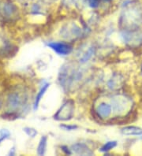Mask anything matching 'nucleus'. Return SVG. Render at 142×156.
Returning <instances> with one entry per match:
<instances>
[{"label": "nucleus", "mask_w": 142, "mask_h": 156, "mask_svg": "<svg viewBox=\"0 0 142 156\" xmlns=\"http://www.w3.org/2000/svg\"><path fill=\"white\" fill-rule=\"evenodd\" d=\"M82 78V74L79 71L75 70L70 66H63L62 73H60L61 85L66 88L72 87L73 84L80 80Z\"/></svg>", "instance_id": "1"}, {"label": "nucleus", "mask_w": 142, "mask_h": 156, "mask_svg": "<svg viewBox=\"0 0 142 156\" xmlns=\"http://www.w3.org/2000/svg\"><path fill=\"white\" fill-rule=\"evenodd\" d=\"M74 112V102L71 100L66 101L60 107L55 115V119L59 121H66L72 118Z\"/></svg>", "instance_id": "2"}, {"label": "nucleus", "mask_w": 142, "mask_h": 156, "mask_svg": "<svg viewBox=\"0 0 142 156\" xmlns=\"http://www.w3.org/2000/svg\"><path fill=\"white\" fill-rule=\"evenodd\" d=\"M17 8L14 4L9 2L0 3V18L4 20H11L16 16Z\"/></svg>", "instance_id": "3"}, {"label": "nucleus", "mask_w": 142, "mask_h": 156, "mask_svg": "<svg viewBox=\"0 0 142 156\" xmlns=\"http://www.w3.org/2000/svg\"><path fill=\"white\" fill-rule=\"evenodd\" d=\"M47 46L59 55H68L73 51V47L70 44L63 42H51Z\"/></svg>", "instance_id": "4"}, {"label": "nucleus", "mask_w": 142, "mask_h": 156, "mask_svg": "<svg viewBox=\"0 0 142 156\" xmlns=\"http://www.w3.org/2000/svg\"><path fill=\"white\" fill-rule=\"evenodd\" d=\"M27 99L18 92H13L8 96V106L13 110L23 107L26 103Z\"/></svg>", "instance_id": "5"}, {"label": "nucleus", "mask_w": 142, "mask_h": 156, "mask_svg": "<svg viewBox=\"0 0 142 156\" xmlns=\"http://www.w3.org/2000/svg\"><path fill=\"white\" fill-rule=\"evenodd\" d=\"M111 104L112 110L115 112L121 114L122 112H123L126 110L128 103H127V100L126 99V98L116 95V96H114L111 99Z\"/></svg>", "instance_id": "6"}, {"label": "nucleus", "mask_w": 142, "mask_h": 156, "mask_svg": "<svg viewBox=\"0 0 142 156\" xmlns=\"http://www.w3.org/2000/svg\"><path fill=\"white\" fill-rule=\"evenodd\" d=\"M112 110L111 104H109L105 102H102L96 107V113L99 118L102 119H106L111 115Z\"/></svg>", "instance_id": "7"}, {"label": "nucleus", "mask_w": 142, "mask_h": 156, "mask_svg": "<svg viewBox=\"0 0 142 156\" xmlns=\"http://www.w3.org/2000/svg\"><path fill=\"white\" fill-rule=\"evenodd\" d=\"M71 150L73 152L77 154H82V155H85V154H92V152L90 149L84 144H75L72 146Z\"/></svg>", "instance_id": "8"}, {"label": "nucleus", "mask_w": 142, "mask_h": 156, "mask_svg": "<svg viewBox=\"0 0 142 156\" xmlns=\"http://www.w3.org/2000/svg\"><path fill=\"white\" fill-rule=\"evenodd\" d=\"M50 84L48 83H46L44 85L42 86L41 88L40 89L38 94L36 95V99H35V103H34V110H36L38 108V106H39V103H40V100H41L42 97L44 96V95L45 94V92L47 91V88H49Z\"/></svg>", "instance_id": "9"}, {"label": "nucleus", "mask_w": 142, "mask_h": 156, "mask_svg": "<svg viewBox=\"0 0 142 156\" xmlns=\"http://www.w3.org/2000/svg\"><path fill=\"white\" fill-rule=\"evenodd\" d=\"M122 133L125 135H142V129L136 126H127L123 128Z\"/></svg>", "instance_id": "10"}, {"label": "nucleus", "mask_w": 142, "mask_h": 156, "mask_svg": "<svg viewBox=\"0 0 142 156\" xmlns=\"http://www.w3.org/2000/svg\"><path fill=\"white\" fill-rule=\"evenodd\" d=\"M47 136H42L37 147V154H39V155H44V154H45L46 148H47Z\"/></svg>", "instance_id": "11"}, {"label": "nucleus", "mask_w": 142, "mask_h": 156, "mask_svg": "<svg viewBox=\"0 0 142 156\" xmlns=\"http://www.w3.org/2000/svg\"><path fill=\"white\" fill-rule=\"evenodd\" d=\"M117 145V142L116 141H108L106 144H104L100 148V151L102 152H107L109 151H111V149L115 148Z\"/></svg>", "instance_id": "12"}, {"label": "nucleus", "mask_w": 142, "mask_h": 156, "mask_svg": "<svg viewBox=\"0 0 142 156\" xmlns=\"http://www.w3.org/2000/svg\"><path fill=\"white\" fill-rule=\"evenodd\" d=\"M24 131L25 132V133H26L28 136L35 137L37 135V132H36V130H35L34 129H32V128H25V129H24Z\"/></svg>", "instance_id": "13"}, {"label": "nucleus", "mask_w": 142, "mask_h": 156, "mask_svg": "<svg viewBox=\"0 0 142 156\" xmlns=\"http://www.w3.org/2000/svg\"><path fill=\"white\" fill-rule=\"evenodd\" d=\"M40 6L39 4L37 3H34L32 6V8H31V10H32V13H34V14H39L40 13Z\"/></svg>", "instance_id": "14"}, {"label": "nucleus", "mask_w": 142, "mask_h": 156, "mask_svg": "<svg viewBox=\"0 0 142 156\" xmlns=\"http://www.w3.org/2000/svg\"><path fill=\"white\" fill-rule=\"evenodd\" d=\"M61 127L63 128V129H64L65 130H69V131L78 129V126H70V125H62Z\"/></svg>", "instance_id": "15"}, {"label": "nucleus", "mask_w": 142, "mask_h": 156, "mask_svg": "<svg viewBox=\"0 0 142 156\" xmlns=\"http://www.w3.org/2000/svg\"><path fill=\"white\" fill-rule=\"evenodd\" d=\"M104 1H105V2H110L111 0H104Z\"/></svg>", "instance_id": "16"}, {"label": "nucleus", "mask_w": 142, "mask_h": 156, "mask_svg": "<svg viewBox=\"0 0 142 156\" xmlns=\"http://www.w3.org/2000/svg\"><path fill=\"white\" fill-rule=\"evenodd\" d=\"M46 1H48V2H51V1H55V0H46Z\"/></svg>", "instance_id": "17"}]
</instances>
